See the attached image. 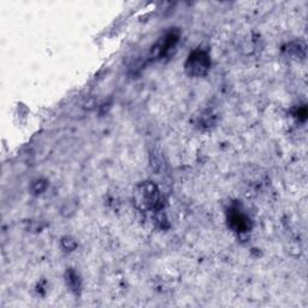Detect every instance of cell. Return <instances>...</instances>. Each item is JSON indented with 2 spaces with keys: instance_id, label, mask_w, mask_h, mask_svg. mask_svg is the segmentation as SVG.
<instances>
[{
  "instance_id": "6da1fadb",
  "label": "cell",
  "mask_w": 308,
  "mask_h": 308,
  "mask_svg": "<svg viewBox=\"0 0 308 308\" xmlns=\"http://www.w3.org/2000/svg\"><path fill=\"white\" fill-rule=\"evenodd\" d=\"M185 69L191 76H204L210 69V58L204 51H195L188 58Z\"/></svg>"
},
{
  "instance_id": "7a4b0ae2",
  "label": "cell",
  "mask_w": 308,
  "mask_h": 308,
  "mask_svg": "<svg viewBox=\"0 0 308 308\" xmlns=\"http://www.w3.org/2000/svg\"><path fill=\"white\" fill-rule=\"evenodd\" d=\"M66 278H68V284L69 287L71 288L72 290H78L79 289V281H78V276L77 273L74 272V271L70 270L69 273L66 274Z\"/></svg>"
}]
</instances>
